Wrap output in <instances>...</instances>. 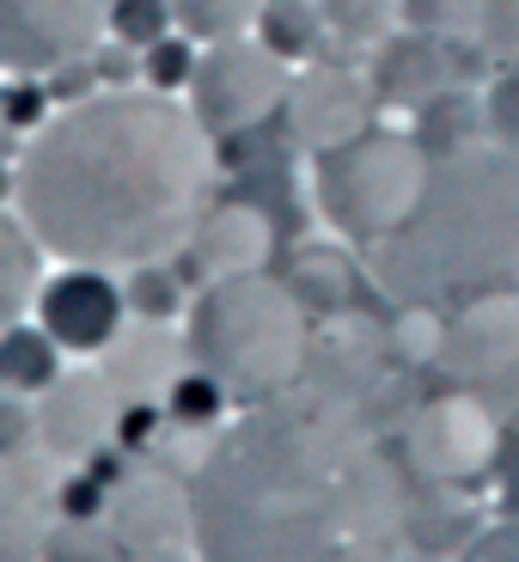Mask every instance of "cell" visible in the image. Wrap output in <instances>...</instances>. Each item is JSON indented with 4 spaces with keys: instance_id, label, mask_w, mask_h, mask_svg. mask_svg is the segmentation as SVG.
Returning a JSON list of instances; mask_svg holds the SVG:
<instances>
[{
    "instance_id": "obj_28",
    "label": "cell",
    "mask_w": 519,
    "mask_h": 562,
    "mask_svg": "<svg viewBox=\"0 0 519 562\" xmlns=\"http://www.w3.org/2000/svg\"><path fill=\"white\" fill-rule=\"evenodd\" d=\"M459 562H519V520H514V526H495V532H483Z\"/></svg>"
},
{
    "instance_id": "obj_17",
    "label": "cell",
    "mask_w": 519,
    "mask_h": 562,
    "mask_svg": "<svg viewBox=\"0 0 519 562\" xmlns=\"http://www.w3.org/2000/svg\"><path fill=\"white\" fill-rule=\"evenodd\" d=\"M324 25L337 43H354V49H373L392 31H404V0H318Z\"/></svg>"
},
{
    "instance_id": "obj_25",
    "label": "cell",
    "mask_w": 519,
    "mask_h": 562,
    "mask_svg": "<svg viewBox=\"0 0 519 562\" xmlns=\"http://www.w3.org/2000/svg\"><path fill=\"white\" fill-rule=\"evenodd\" d=\"M477 49L501 74H519V0H483L477 19Z\"/></svg>"
},
{
    "instance_id": "obj_18",
    "label": "cell",
    "mask_w": 519,
    "mask_h": 562,
    "mask_svg": "<svg viewBox=\"0 0 519 562\" xmlns=\"http://www.w3.org/2000/svg\"><path fill=\"white\" fill-rule=\"evenodd\" d=\"M123 300H128V312H135V318L166 324L171 312H183V276H178V263H171V257H154V263L123 269Z\"/></svg>"
},
{
    "instance_id": "obj_3",
    "label": "cell",
    "mask_w": 519,
    "mask_h": 562,
    "mask_svg": "<svg viewBox=\"0 0 519 562\" xmlns=\"http://www.w3.org/2000/svg\"><path fill=\"white\" fill-rule=\"evenodd\" d=\"M373 276L404 300L507 288L519 276V154L477 140L435 159L416 214L373 245Z\"/></svg>"
},
{
    "instance_id": "obj_29",
    "label": "cell",
    "mask_w": 519,
    "mask_h": 562,
    "mask_svg": "<svg viewBox=\"0 0 519 562\" xmlns=\"http://www.w3.org/2000/svg\"><path fill=\"white\" fill-rule=\"evenodd\" d=\"M99 507H111L99 495V483H68V490H61V514H68V520H99Z\"/></svg>"
},
{
    "instance_id": "obj_27",
    "label": "cell",
    "mask_w": 519,
    "mask_h": 562,
    "mask_svg": "<svg viewBox=\"0 0 519 562\" xmlns=\"http://www.w3.org/2000/svg\"><path fill=\"white\" fill-rule=\"evenodd\" d=\"M31 435H37V409H31L19 392H0V459L25 452Z\"/></svg>"
},
{
    "instance_id": "obj_4",
    "label": "cell",
    "mask_w": 519,
    "mask_h": 562,
    "mask_svg": "<svg viewBox=\"0 0 519 562\" xmlns=\"http://www.w3.org/2000/svg\"><path fill=\"white\" fill-rule=\"evenodd\" d=\"M190 355L226 392L275 397L306 367V312L294 288L269 281L263 269L202 281L196 306H190Z\"/></svg>"
},
{
    "instance_id": "obj_32",
    "label": "cell",
    "mask_w": 519,
    "mask_h": 562,
    "mask_svg": "<svg viewBox=\"0 0 519 562\" xmlns=\"http://www.w3.org/2000/svg\"><path fill=\"white\" fill-rule=\"evenodd\" d=\"M140 562H190V557H166V550H154V557H140Z\"/></svg>"
},
{
    "instance_id": "obj_21",
    "label": "cell",
    "mask_w": 519,
    "mask_h": 562,
    "mask_svg": "<svg viewBox=\"0 0 519 562\" xmlns=\"http://www.w3.org/2000/svg\"><path fill=\"white\" fill-rule=\"evenodd\" d=\"M56 116V92L43 74H0V123H13L19 135H37Z\"/></svg>"
},
{
    "instance_id": "obj_31",
    "label": "cell",
    "mask_w": 519,
    "mask_h": 562,
    "mask_svg": "<svg viewBox=\"0 0 519 562\" xmlns=\"http://www.w3.org/2000/svg\"><path fill=\"white\" fill-rule=\"evenodd\" d=\"M0 562H25V557H19V544H13L7 532H0Z\"/></svg>"
},
{
    "instance_id": "obj_30",
    "label": "cell",
    "mask_w": 519,
    "mask_h": 562,
    "mask_svg": "<svg viewBox=\"0 0 519 562\" xmlns=\"http://www.w3.org/2000/svg\"><path fill=\"white\" fill-rule=\"evenodd\" d=\"M13 202H19V166L0 159V209H13Z\"/></svg>"
},
{
    "instance_id": "obj_7",
    "label": "cell",
    "mask_w": 519,
    "mask_h": 562,
    "mask_svg": "<svg viewBox=\"0 0 519 562\" xmlns=\"http://www.w3.org/2000/svg\"><path fill=\"white\" fill-rule=\"evenodd\" d=\"M111 37V0H0V74H61Z\"/></svg>"
},
{
    "instance_id": "obj_13",
    "label": "cell",
    "mask_w": 519,
    "mask_h": 562,
    "mask_svg": "<svg viewBox=\"0 0 519 562\" xmlns=\"http://www.w3.org/2000/svg\"><path fill=\"white\" fill-rule=\"evenodd\" d=\"M183 526V502L171 483L159 477H128L111 495V532L123 538V550H159L171 544V532Z\"/></svg>"
},
{
    "instance_id": "obj_1",
    "label": "cell",
    "mask_w": 519,
    "mask_h": 562,
    "mask_svg": "<svg viewBox=\"0 0 519 562\" xmlns=\"http://www.w3.org/2000/svg\"><path fill=\"white\" fill-rule=\"evenodd\" d=\"M214 190V135L190 99L154 86H104L25 140L19 221L61 263L135 269L178 257Z\"/></svg>"
},
{
    "instance_id": "obj_23",
    "label": "cell",
    "mask_w": 519,
    "mask_h": 562,
    "mask_svg": "<svg viewBox=\"0 0 519 562\" xmlns=\"http://www.w3.org/2000/svg\"><path fill=\"white\" fill-rule=\"evenodd\" d=\"M171 31H178L171 0H111V37L128 43V49H147V43L171 37Z\"/></svg>"
},
{
    "instance_id": "obj_5",
    "label": "cell",
    "mask_w": 519,
    "mask_h": 562,
    "mask_svg": "<svg viewBox=\"0 0 519 562\" xmlns=\"http://www.w3.org/2000/svg\"><path fill=\"white\" fill-rule=\"evenodd\" d=\"M428 171H435V159L421 154L416 135L366 128L361 140L312 159V202L342 239L380 245L385 233H397L416 214Z\"/></svg>"
},
{
    "instance_id": "obj_11",
    "label": "cell",
    "mask_w": 519,
    "mask_h": 562,
    "mask_svg": "<svg viewBox=\"0 0 519 562\" xmlns=\"http://www.w3.org/2000/svg\"><path fill=\"white\" fill-rule=\"evenodd\" d=\"M366 80H373V92H380V104H404V111H421L428 99H440V92H452L459 86V68L447 61V37H435V31H392L385 43H373L366 49Z\"/></svg>"
},
{
    "instance_id": "obj_14",
    "label": "cell",
    "mask_w": 519,
    "mask_h": 562,
    "mask_svg": "<svg viewBox=\"0 0 519 562\" xmlns=\"http://www.w3.org/2000/svg\"><path fill=\"white\" fill-rule=\"evenodd\" d=\"M43 245L19 209H0V330L19 324L31 306H37V288H43Z\"/></svg>"
},
{
    "instance_id": "obj_19",
    "label": "cell",
    "mask_w": 519,
    "mask_h": 562,
    "mask_svg": "<svg viewBox=\"0 0 519 562\" xmlns=\"http://www.w3.org/2000/svg\"><path fill=\"white\" fill-rule=\"evenodd\" d=\"M171 13H178V31H190L196 43H221L257 31L263 0H171Z\"/></svg>"
},
{
    "instance_id": "obj_8",
    "label": "cell",
    "mask_w": 519,
    "mask_h": 562,
    "mask_svg": "<svg viewBox=\"0 0 519 562\" xmlns=\"http://www.w3.org/2000/svg\"><path fill=\"white\" fill-rule=\"evenodd\" d=\"M373 111H380V92L366 80V61H337V56L300 61L294 80H287V99H281L287 135L312 159L361 140L373 128Z\"/></svg>"
},
{
    "instance_id": "obj_16",
    "label": "cell",
    "mask_w": 519,
    "mask_h": 562,
    "mask_svg": "<svg viewBox=\"0 0 519 562\" xmlns=\"http://www.w3.org/2000/svg\"><path fill=\"white\" fill-rule=\"evenodd\" d=\"M257 37H263L287 68H300V61H318L324 56L330 25H324L318 0H263V13H257Z\"/></svg>"
},
{
    "instance_id": "obj_15",
    "label": "cell",
    "mask_w": 519,
    "mask_h": 562,
    "mask_svg": "<svg viewBox=\"0 0 519 562\" xmlns=\"http://www.w3.org/2000/svg\"><path fill=\"white\" fill-rule=\"evenodd\" d=\"M61 380V342L43 330V324H7L0 330V392H49Z\"/></svg>"
},
{
    "instance_id": "obj_26",
    "label": "cell",
    "mask_w": 519,
    "mask_h": 562,
    "mask_svg": "<svg viewBox=\"0 0 519 562\" xmlns=\"http://www.w3.org/2000/svg\"><path fill=\"white\" fill-rule=\"evenodd\" d=\"M483 111H489V140L519 154V74H501V80L483 92Z\"/></svg>"
},
{
    "instance_id": "obj_2",
    "label": "cell",
    "mask_w": 519,
    "mask_h": 562,
    "mask_svg": "<svg viewBox=\"0 0 519 562\" xmlns=\"http://www.w3.org/2000/svg\"><path fill=\"white\" fill-rule=\"evenodd\" d=\"M190 526L208 562H392L397 483L337 409H269L202 464Z\"/></svg>"
},
{
    "instance_id": "obj_20",
    "label": "cell",
    "mask_w": 519,
    "mask_h": 562,
    "mask_svg": "<svg viewBox=\"0 0 519 562\" xmlns=\"http://www.w3.org/2000/svg\"><path fill=\"white\" fill-rule=\"evenodd\" d=\"M196 61H202V43L190 37V31H171V37H159V43H147V49H140V86L183 99V92H190V80H196Z\"/></svg>"
},
{
    "instance_id": "obj_22",
    "label": "cell",
    "mask_w": 519,
    "mask_h": 562,
    "mask_svg": "<svg viewBox=\"0 0 519 562\" xmlns=\"http://www.w3.org/2000/svg\"><path fill=\"white\" fill-rule=\"evenodd\" d=\"M43 562H123V538L99 520H61L43 538Z\"/></svg>"
},
{
    "instance_id": "obj_12",
    "label": "cell",
    "mask_w": 519,
    "mask_h": 562,
    "mask_svg": "<svg viewBox=\"0 0 519 562\" xmlns=\"http://www.w3.org/2000/svg\"><path fill=\"white\" fill-rule=\"evenodd\" d=\"M111 422H116V404L104 392V380H92V373H74L68 380L61 373L37 404V440L56 452H92L111 435Z\"/></svg>"
},
{
    "instance_id": "obj_10",
    "label": "cell",
    "mask_w": 519,
    "mask_h": 562,
    "mask_svg": "<svg viewBox=\"0 0 519 562\" xmlns=\"http://www.w3.org/2000/svg\"><path fill=\"white\" fill-rule=\"evenodd\" d=\"M269 245H275V226L257 202H208L202 221L190 226V239H183V263L196 281L251 276V269L269 263Z\"/></svg>"
},
{
    "instance_id": "obj_6",
    "label": "cell",
    "mask_w": 519,
    "mask_h": 562,
    "mask_svg": "<svg viewBox=\"0 0 519 562\" xmlns=\"http://www.w3.org/2000/svg\"><path fill=\"white\" fill-rule=\"evenodd\" d=\"M287 80H294V68H287L257 31H245V37L202 43L196 80H190L183 99H190L196 123L208 128L214 140H233V135H251L257 123H269V116L281 111Z\"/></svg>"
},
{
    "instance_id": "obj_24",
    "label": "cell",
    "mask_w": 519,
    "mask_h": 562,
    "mask_svg": "<svg viewBox=\"0 0 519 562\" xmlns=\"http://www.w3.org/2000/svg\"><path fill=\"white\" fill-rule=\"evenodd\" d=\"M477 19H483V0H404V25L435 31L447 43H459V37L477 43Z\"/></svg>"
},
{
    "instance_id": "obj_9",
    "label": "cell",
    "mask_w": 519,
    "mask_h": 562,
    "mask_svg": "<svg viewBox=\"0 0 519 562\" xmlns=\"http://www.w3.org/2000/svg\"><path fill=\"white\" fill-rule=\"evenodd\" d=\"M123 281L99 263H68L37 288V324L61 342V355H104L123 337Z\"/></svg>"
}]
</instances>
